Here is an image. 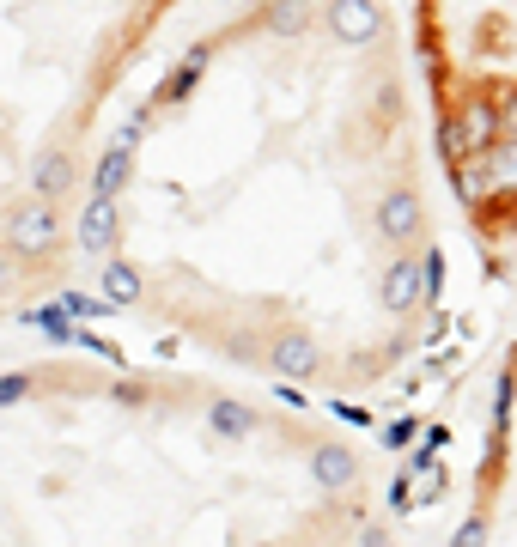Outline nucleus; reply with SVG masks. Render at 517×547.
I'll return each mask as SVG.
<instances>
[{"label":"nucleus","mask_w":517,"mask_h":547,"mask_svg":"<svg viewBox=\"0 0 517 547\" xmlns=\"http://www.w3.org/2000/svg\"><path fill=\"white\" fill-rule=\"evenodd\" d=\"M55 244H61V213H55V201H37V195L19 201L13 219H7V250L43 262V256H55Z\"/></svg>","instance_id":"1"},{"label":"nucleus","mask_w":517,"mask_h":547,"mask_svg":"<svg viewBox=\"0 0 517 547\" xmlns=\"http://www.w3.org/2000/svg\"><path fill=\"white\" fill-rule=\"evenodd\" d=\"M323 19H329L335 43H347V49H365V43L384 37V7L378 0H329Z\"/></svg>","instance_id":"2"},{"label":"nucleus","mask_w":517,"mask_h":547,"mask_svg":"<svg viewBox=\"0 0 517 547\" xmlns=\"http://www.w3.org/2000/svg\"><path fill=\"white\" fill-rule=\"evenodd\" d=\"M451 122H457V134H463V152H469V159H481L487 146L505 140V134H499V104H493L487 92H469L463 110H451Z\"/></svg>","instance_id":"3"},{"label":"nucleus","mask_w":517,"mask_h":547,"mask_svg":"<svg viewBox=\"0 0 517 547\" xmlns=\"http://www.w3.org/2000/svg\"><path fill=\"white\" fill-rule=\"evenodd\" d=\"M378 225H384V238H390V244H414V238H420V225H426L420 195H414V189H384V201H378Z\"/></svg>","instance_id":"4"},{"label":"nucleus","mask_w":517,"mask_h":547,"mask_svg":"<svg viewBox=\"0 0 517 547\" xmlns=\"http://www.w3.org/2000/svg\"><path fill=\"white\" fill-rule=\"evenodd\" d=\"M73 238H80L86 256H110L116 238H122V213H116V201H86L80 225H73Z\"/></svg>","instance_id":"5"},{"label":"nucleus","mask_w":517,"mask_h":547,"mask_svg":"<svg viewBox=\"0 0 517 547\" xmlns=\"http://www.w3.org/2000/svg\"><path fill=\"white\" fill-rule=\"evenodd\" d=\"M268 371H280V377H317L323 371V353H317V341L305 329H286L268 347Z\"/></svg>","instance_id":"6"},{"label":"nucleus","mask_w":517,"mask_h":547,"mask_svg":"<svg viewBox=\"0 0 517 547\" xmlns=\"http://www.w3.org/2000/svg\"><path fill=\"white\" fill-rule=\"evenodd\" d=\"M73 183H80V165H73V152L49 146L43 159H37V171H31V195H37V201H61Z\"/></svg>","instance_id":"7"},{"label":"nucleus","mask_w":517,"mask_h":547,"mask_svg":"<svg viewBox=\"0 0 517 547\" xmlns=\"http://www.w3.org/2000/svg\"><path fill=\"white\" fill-rule=\"evenodd\" d=\"M378 298H384V310H390V317H408V310L420 304V274H414V256H396V262L384 268Z\"/></svg>","instance_id":"8"},{"label":"nucleus","mask_w":517,"mask_h":547,"mask_svg":"<svg viewBox=\"0 0 517 547\" xmlns=\"http://www.w3.org/2000/svg\"><path fill=\"white\" fill-rule=\"evenodd\" d=\"M207 61H213V43H195L177 67H171V80H165V92H159V104H183L195 86H201V73H207Z\"/></svg>","instance_id":"9"},{"label":"nucleus","mask_w":517,"mask_h":547,"mask_svg":"<svg viewBox=\"0 0 517 547\" xmlns=\"http://www.w3.org/2000/svg\"><path fill=\"white\" fill-rule=\"evenodd\" d=\"M311 475H317L323 487H335V493L353 487V450H347V444H317V450H311Z\"/></svg>","instance_id":"10"},{"label":"nucleus","mask_w":517,"mask_h":547,"mask_svg":"<svg viewBox=\"0 0 517 547\" xmlns=\"http://www.w3.org/2000/svg\"><path fill=\"white\" fill-rule=\"evenodd\" d=\"M98 286H104V304H110V310H134V304H140V274H134L128 262H110V268L98 274Z\"/></svg>","instance_id":"11"},{"label":"nucleus","mask_w":517,"mask_h":547,"mask_svg":"<svg viewBox=\"0 0 517 547\" xmlns=\"http://www.w3.org/2000/svg\"><path fill=\"white\" fill-rule=\"evenodd\" d=\"M481 177H487V189H511L517 195V140H499V146L481 152Z\"/></svg>","instance_id":"12"},{"label":"nucleus","mask_w":517,"mask_h":547,"mask_svg":"<svg viewBox=\"0 0 517 547\" xmlns=\"http://www.w3.org/2000/svg\"><path fill=\"white\" fill-rule=\"evenodd\" d=\"M19 323H31V329H37L43 341H55V347H73V317H67L61 304H31Z\"/></svg>","instance_id":"13"},{"label":"nucleus","mask_w":517,"mask_h":547,"mask_svg":"<svg viewBox=\"0 0 517 547\" xmlns=\"http://www.w3.org/2000/svg\"><path fill=\"white\" fill-rule=\"evenodd\" d=\"M414 274H420V304H438V292H445V250L426 244L414 256Z\"/></svg>","instance_id":"14"},{"label":"nucleus","mask_w":517,"mask_h":547,"mask_svg":"<svg viewBox=\"0 0 517 547\" xmlns=\"http://www.w3.org/2000/svg\"><path fill=\"white\" fill-rule=\"evenodd\" d=\"M213 432L219 438H250L256 432V414L244 402H213Z\"/></svg>","instance_id":"15"},{"label":"nucleus","mask_w":517,"mask_h":547,"mask_svg":"<svg viewBox=\"0 0 517 547\" xmlns=\"http://www.w3.org/2000/svg\"><path fill=\"white\" fill-rule=\"evenodd\" d=\"M305 19H311V7H305V0H268V25H274L280 37L305 31Z\"/></svg>","instance_id":"16"},{"label":"nucleus","mask_w":517,"mask_h":547,"mask_svg":"<svg viewBox=\"0 0 517 547\" xmlns=\"http://www.w3.org/2000/svg\"><path fill=\"white\" fill-rule=\"evenodd\" d=\"M55 304L67 310L73 323H104V317H110V304H104V298H86V292H61Z\"/></svg>","instance_id":"17"},{"label":"nucleus","mask_w":517,"mask_h":547,"mask_svg":"<svg viewBox=\"0 0 517 547\" xmlns=\"http://www.w3.org/2000/svg\"><path fill=\"white\" fill-rule=\"evenodd\" d=\"M511 396H517V371H499V383H493V438H505V426H511Z\"/></svg>","instance_id":"18"},{"label":"nucleus","mask_w":517,"mask_h":547,"mask_svg":"<svg viewBox=\"0 0 517 547\" xmlns=\"http://www.w3.org/2000/svg\"><path fill=\"white\" fill-rule=\"evenodd\" d=\"M37 389V377L31 371H13V377H0V408H13V402H25Z\"/></svg>","instance_id":"19"},{"label":"nucleus","mask_w":517,"mask_h":547,"mask_svg":"<svg viewBox=\"0 0 517 547\" xmlns=\"http://www.w3.org/2000/svg\"><path fill=\"white\" fill-rule=\"evenodd\" d=\"M451 547H487V517L475 511V517H463L457 523V535H451Z\"/></svg>","instance_id":"20"},{"label":"nucleus","mask_w":517,"mask_h":547,"mask_svg":"<svg viewBox=\"0 0 517 547\" xmlns=\"http://www.w3.org/2000/svg\"><path fill=\"white\" fill-rule=\"evenodd\" d=\"M499 134L505 140H517V80L505 86V98H499Z\"/></svg>","instance_id":"21"},{"label":"nucleus","mask_w":517,"mask_h":547,"mask_svg":"<svg viewBox=\"0 0 517 547\" xmlns=\"http://www.w3.org/2000/svg\"><path fill=\"white\" fill-rule=\"evenodd\" d=\"M414 432H420L414 420H396V426L384 432V444H390V450H408V444H414Z\"/></svg>","instance_id":"22"},{"label":"nucleus","mask_w":517,"mask_h":547,"mask_svg":"<svg viewBox=\"0 0 517 547\" xmlns=\"http://www.w3.org/2000/svg\"><path fill=\"white\" fill-rule=\"evenodd\" d=\"M390 511H414V487H408V475L390 481Z\"/></svg>","instance_id":"23"},{"label":"nucleus","mask_w":517,"mask_h":547,"mask_svg":"<svg viewBox=\"0 0 517 547\" xmlns=\"http://www.w3.org/2000/svg\"><path fill=\"white\" fill-rule=\"evenodd\" d=\"M116 402L134 408V402H146V389H140V383H116Z\"/></svg>","instance_id":"24"},{"label":"nucleus","mask_w":517,"mask_h":547,"mask_svg":"<svg viewBox=\"0 0 517 547\" xmlns=\"http://www.w3.org/2000/svg\"><path fill=\"white\" fill-rule=\"evenodd\" d=\"M384 541H390V535H384L378 523H365V535H359V547H384Z\"/></svg>","instance_id":"25"},{"label":"nucleus","mask_w":517,"mask_h":547,"mask_svg":"<svg viewBox=\"0 0 517 547\" xmlns=\"http://www.w3.org/2000/svg\"><path fill=\"white\" fill-rule=\"evenodd\" d=\"M7 286H13V256L0 250V292H7Z\"/></svg>","instance_id":"26"}]
</instances>
